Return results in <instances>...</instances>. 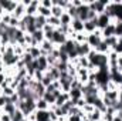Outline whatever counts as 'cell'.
Returning a JSON list of instances; mask_svg holds the SVG:
<instances>
[{"mask_svg":"<svg viewBox=\"0 0 122 121\" xmlns=\"http://www.w3.org/2000/svg\"><path fill=\"white\" fill-rule=\"evenodd\" d=\"M91 47L88 43H82V44H77V54L78 57H87L91 53Z\"/></svg>","mask_w":122,"mask_h":121,"instance_id":"cell-7","label":"cell"},{"mask_svg":"<svg viewBox=\"0 0 122 121\" xmlns=\"http://www.w3.org/2000/svg\"><path fill=\"white\" fill-rule=\"evenodd\" d=\"M117 114H118V116H119V117H121V118H122V110H119V111H118Z\"/></svg>","mask_w":122,"mask_h":121,"instance_id":"cell-44","label":"cell"},{"mask_svg":"<svg viewBox=\"0 0 122 121\" xmlns=\"http://www.w3.org/2000/svg\"><path fill=\"white\" fill-rule=\"evenodd\" d=\"M62 13H64V10L61 9L60 6H53V7H51V16L60 19L61 16H62Z\"/></svg>","mask_w":122,"mask_h":121,"instance_id":"cell-27","label":"cell"},{"mask_svg":"<svg viewBox=\"0 0 122 121\" xmlns=\"http://www.w3.org/2000/svg\"><path fill=\"white\" fill-rule=\"evenodd\" d=\"M97 30H98V27H97V19L84 22V33L85 34H92Z\"/></svg>","mask_w":122,"mask_h":121,"instance_id":"cell-8","label":"cell"},{"mask_svg":"<svg viewBox=\"0 0 122 121\" xmlns=\"http://www.w3.org/2000/svg\"><path fill=\"white\" fill-rule=\"evenodd\" d=\"M37 63H38V71H41V73H46L50 67L48 61H47V56H40L37 59Z\"/></svg>","mask_w":122,"mask_h":121,"instance_id":"cell-13","label":"cell"},{"mask_svg":"<svg viewBox=\"0 0 122 121\" xmlns=\"http://www.w3.org/2000/svg\"><path fill=\"white\" fill-rule=\"evenodd\" d=\"M13 17H16V19H19V20H21L24 16H26V6L21 3V1H19V4H17V7H16V10H14V13L11 14Z\"/></svg>","mask_w":122,"mask_h":121,"instance_id":"cell-10","label":"cell"},{"mask_svg":"<svg viewBox=\"0 0 122 121\" xmlns=\"http://www.w3.org/2000/svg\"><path fill=\"white\" fill-rule=\"evenodd\" d=\"M90 6H88V1H84L82 6H80L77 9V19H80L81 22H87L88 20V14H90Z\"/></svg>","mask_w":122,"mask_h":121,"instance_id":"cell-3","label":"cell"},{"mask_svg":"<svg viewBox=\"0 0 122 121\" xmlns=\"http://www.w3.org/2000/svg\"><path fill=\"white\" fill-rule=\"evenodd\" d=\"M4 70H6V67L3 66V63H1V60H0V74H1V73H4Z\"/></svg>","mask_w":122,"mask_h":121,"instance_id":"cell-41","label":"cell"},{"mask_svg":"<svg viewBox=\"0 0 122 121\" xmlns=\"http://www.w3.org/2000/svg\"><path fill=\"white\" fill-rule=\"evenodd\" d=\"M67 40H68V37H67L65 34L60 33V31L56 29L54 34H53V38H51V43L54 44V47H60V46H62Z\"/></svg>","mask_w":122,"mask_h":121,"instance_id":"cell-4","label":"cell"},{"mask_svg":"<svg viewBox=\"0 0 122 121\" xmlns=\"http://www.w3.org/2000/svg\"><path fill=\"white\" fill-rule=\"evenodd\" d=\"M16 110H17V107L13 103H6L4 107H3V113L4 114H9V116H11L13 113H16Z\"/></svg>","mask_w":122,"mask_h":121,"instance_id":"cell-21","label":"cell"},{"mask_svg":"<svg viewBox=\"0 0 122 121\" xmlns=\"http://www.w3.org/2000/svg\"><path fill=\"white\" fill-rule=\"evenodd\" d=\"M0 121H11V118H10L9 114H4V113H3V114L0 116Z\"/></svg>","mask_w":122,"mask_h":121,"instance_id":"cell-39","label":"cell"},{"mask_svg":"<svg viewBox=\"0 0 122 121\" xmlns=\"http://www.w3.org/2000/svg\"><path fill=\"white\" fill-rule=\"evenodd\" d=\"M60 22H61V26H70L71 22H72V19H71V16H70L67 11H64L62 16L60 17Z\"/></svg>","mask_w":122,"mask_h":121,"instance_id":"cell-23","label":"cell"},{"mask_svg":"<svg viewBox=\"0 0 122 121\" xmlns=\"http://www.w3.org/2000/svg\"><path fill=\"white\" fill-rule=\"evenodd\" d=\"M112 51H115V53H117L118 56H121V54H122V38H121V37L118 38V41H117V44L114 46Z\"/></svg>","mask_w":122,"mask_h":121,"instance_id":"cell-31","label":"cell"},{"mask_svg":"<svg viewBox=\"0 0 122 121\" xmlns=\"http://www.w3.org/2000/svg\"><path fill=\"white\" fill-rule=\"evenodd\" d=\"M38 7H40V1L31 0L30 4L26 7V14L27 16H37L38 14Z\"/></svg>","mask_w":122,"mask_h":121,"instance_id":"cell-6","label":"cell"},{"mask_svg":"<svg viewBox=\"0 0 122 121\" xmlns=\"http://www.w3.org/2000/svg\"><path fill=\"white\" fill-rule=\"evenodd\" d=\"M43 98L48 103V105H50V108L56 104V100H57V97L54 95V93H48V91H46L44 93V95H43Z\"/></svg>","mask_w":122,"mask_h":121,"instance_id":"cell-19","label":"cell"},{"mask_svg":"<svg viewBox=\"0 0 122 121\" xmlns=\"http://www.w3.org/2000/svg\"><path fill=\"white\" fill-rule=\"evenodd\" d=\"M26 51L30 54L34 60H37V59L41 56V49H40L38 46H30V47H27V50H26Z\"/></svg>","mask_w":122,"mask_h":121,"instance_id":"cell-14","label":"cell"},{"mask_svg":"<svg viewBox=\"0 0 122 121\" xmlns=\"http://www.w3.org/2000/svg\"><path fill=\"white\" fill-rule=\"evenodd\" d=\"M108 4H109V1H102V0L88 1L90 9H91L92 11H95V13H97V16H98V14H102V13L105 11V9H107V6H108Z\"/></svg>","mask_w":122,"mask_h":121,"instance_id":"cell-1","label":"cell"},{"mask_svg":"<svg viewBox=\"0 0 122 121\" xmlns=\"http://www.w3.org/2000/svg\"><path fill=\"white\" fill-rule=\"evenodd\" d=\"M109 23H112V20H111V17L107 16L105 13L97 16V27H98V30H104Z\"/></svg>","mask_w":122,"mask_h":121,"instance_id":"cell-5","label":"cell"},{"mask_svg":"<svg viewBox=\"0 0 122 121\" xmlns=\"http://www.w3.org/2000/svg\"><path fill=\"white\" fill-rule=\"evenodd\" d=\"M94 50H95L97 53H99V54H108V53L111 51V49L107 46V43H105L104 40H102V41H101V43H99L95 49H94Z\"/></svg>","mask_w":122,"mask_h":121,"instance_id":"cell-16","label":"cell"},{"mask_svg":"<svg viewBox=\"0 0 122 121\" xmlns=\"http://www.w3.org/2000/svg\"><path fill=\"white\" fill-rule=\"evenodd\" d=\"M47 24H50L51 27H54V29H58L61 26V22L60 19H57V17H54V16H51V17H48L47 19Z\"/></svg>","mask_w":122,"mask_h":121,"instance_id":"cell-24","label":"cell"},{"mask_svg":"<svg viewBox=\"0 0 122 121\" xmlns=\"http://www.w3.org/2000/svg\"><path fill=\"white\" fill-rule=\"evenodd\" d=\"M118 68L122 71V54L121 56H118Z\"/></svg>","mask_w":122,"mask_h":121,"instance_id":"cell-40","label":"cell"},{"mask_svg":"<svg viewBox=\"0 0 122 121\" xmlns=\"http://www.w3.org/2000/svg\"><path fill=\"white\" fill-rule=\"evenodd\" d=\"M82 111H84L85 114H90V113H92V111H94V107H92V105H90V104H85V105L82 107Z\"/></svg>","mask_w":122,"mask_h":121,"instance_id":"cell-34","label":"cell"},{"mask_svg":"<svg viewBox=\"0 0 122 121\" xmlns=\"http://www.w3.org/2000/svg\"><path fill=\"white\" fill-rule=\"evenodd\" d=\"M40 83H41V84H43V86L47 88V87H48V86L53 83V78H51V77H50L47 73H44V76H43V78H41V81H40Z\"/></svg>","mask_w":122,"mask_h":121,"instance_id":"cell-30","label":"cell"},{"mask_svg":"<svg viewBox=\"0 0 122 121\" xmlns=\"http://www.w3.org/2000/svg\"><path fill=\"white\" fill-rule=\"evenodd\" d=\"M40 6L47 7V9H51L53 7V0H41L40 1Z\"/></svg>","mask_w":122,"mask_h":121,"instance_id":"cell-33","label":"cell"},{"mask_svg":"<svg viewBox=\"0 0 122 121\" xmlns=\"http://www.w3.org/2000/svg\"><path fill=\"white\" fill-rule=\"evenodd\" d=\"M3 14H4V10H3V9H1V7H0V17H1V16H3Z\"/></svg>","mask_w":122,"mask_h":121,"instance_id":"cell-43","label":"cell"},{"mask_svg":"<svg viewBox=\"0 0 122 121\" xmlns=\"http://www.w3.org/2000/svg\"><path fill=\"white\" fill-rule=\"evenodd\" d=\"M50 120L51 121H58V116H57L53 110H50Z\"/></svg>","mask_w":122,"mask_h":121,"instance_id":"cell-36","label":"cell"},{"mask_svg":"<svg viewBox=\"0 0 122 121\" xmlns=\"http://www.w3.org/2000/svg\"><path fill=\"white\" fill-rule=\"evenodd\" d=\"M4 83H6V73H1L0 74V88L4 86Z\"/></svg>","mask_w":122,"mask_h":121,"instance_id":"cell-37","label":"cell"},{"mask_svg":"<svg viewBox=\"0 0 122 121\" xmlns=\"http://www.w3.org/2000/svg\"><path fill=\"white\" fill-rule=\"evenodd\" d=\"M36 107H37V110H50V105L44 98H38L36 101Z\"/></svg>","mask_w":122,"mask_h":121,"instance_id":"cell-22","label":"cell"},{"mask_svg":"<svg viewBox=\"0 0 122 121\" xmlns=\"http://www.w3.org/2000/svg\"><path fill=\"white\" fill-rule=\"evenodd\" d=\"M14 93H16V90H14L13 87H10V86L1 87V95H4V97H11Z\"/></svg>","mask_w":122,"mask_h":121,"instance_id":"cell-25","label":"cell"},{"mask_svg":"<svg viewBox=\"0 0 122 121\" xmlns=\"http://www.w3.org/2000/svg\"><path fill=\"white\" fill-rule=\"evenodd\" d=\"M102 40H104V38H102L101 30H97L95 33H92V34H87V43L90 44V47H91L92 50H94Z\"/></svg>","mask_w":122,"mask_h":121,"instance_id":"cell-2","label":"cell"},{"mask_svg":"<svg viewBox=\"0 0 122 121\" xmlns=\"http://www.w3.org/2000/svg\"><path fill=\"white\" fill-rule=\"evenodd\" d=\"M38 14L43 16V17H46V19H48V17H51V9H47V7L40 6L38 7Z\"/></svg>","mask_w":122,"mask_h":121,"instance_id":"cell-26","label":"cell"},{"mask_svg":"<svg viewBox=\"0 0 122 121\" xmlns=\"http://www.w3.org/2000/svg\"><path fill=\"white\" fill-rule=\"evenodd\" d=\"M104 41L107 43V46L112 50L114 49V46L117 44V41H118V37L117 36H112V37H108V38H104Z\"/></svg>","mask_w":122,"mask_h":121,"instance_id":"cell-29","label":"cell"},{"mask_svg":"<svg viewBox=\"0 0 122 121\" xmlns=\"http://www.w3.org/2000/svg\"><path fill=\"white\" fill-rule=\"evenodd\" d=\"M82 3H84V1H81V0H72V1H71V4H72L74 7H77V9H78L80 6H82Z\"/></svg>","mask_w":122,"mask_h":121,"instance_id":"cell-38","label":"cell"},{"mask_svg":"<svg viewBox=\"0 0 122 121\" xmlns=\"http://www.w3.org/2000/svg\"><path fill=\"white\" fill-rule=\"evenodd\" d=\"M46 24H47V19L43 17V16H40V14H37V16H36V26H37V30H43Z\"/></svg>","mask_w":122,"mask_h":121,"instance_id":"cell-20","label":"cell"},{"mask_svg":"<svg viewBox=\"0 0 122 121\" xmlns=\"http://www.w3.org/2000/svg\"><path fill=\"white\" fill-rule=\"evenodd\" d=\"M70 26L74 33H84V22H81L80 19H72Z\"/></svg>","mask_w":122,"mask_h":121,"instance_id":"cell-11","label":"cell"},{"mask_svg":"<svg viewBox=\"0 0 122 121\" xmlns=\"http://www.w3.org/2000/svg\"><path fill=\"white\" fill-rule=\"evenodd\" d=\"M115 36L122 38V22H115Z\"/></svg>","mask_w":122,"mask_h":121,"instance_id":"cell-32","label":"cell"},{"mask_svg":"<svg viewBox=\"0 0 122 121\" xmlns=\"http://www.w3.org/2000/svg\"><path fill=\"white\" fill-rule=\"evenodd\" d=\"M87 118H88V121H102V113L99 110H95L94 108L92 113L87 114Z\"/></svg>","mask_w":122,"mask_h":121,"instance_id":"cell-17","label":"cell"},{"mask_svg":"<svg viewBox=\"0 0 122 121\" xmlns=\"http://www.w3.org/2000/svg\"><path fill=\"white\" fill-rule=\"evenodd\" d=\"M101 34H102V38H108V37L115 36V22L109 23L104 30H101Z\"/></svg>","mask_w":122,"mask_h":121,"instance_id":"cell-9","label":"cell"},{"mask_svg":"<svg viewBox=\"0 0 122 121\" xmlns=\"http://www.w3.org/2000/svg\"><path fill=\"white\" fill-rule=\"evenodd\" d=\"M67 121H82V118L80 116H68L67 117Z\"/></svg>","mask_w":122,"mask_h":121,"instance_id":"cell-35","label":"cell"},{"mask_svg":"<svg viewBox=\"0 0 122 121\" xmlns=\"http://www.w3.org/2000/svg\"><path fill=\"white\" fill-rule=\"evenodd\" d=\"M112 121H122V118L119 117V116H118V114H117V116L114 117V120H112Z\"/></svg>","mask_w":122,"mask_h":121,"instance_id":"cell-42","label":"cell"},{"mask_svg":"<svg viewBox=\"0 0 122 121\" xmlns=\"http://www.w3.org/2000/svg\"><path fill=\"white\" fill-rule=\"evenodd\" d=\"M70 98L75 103L77 100H80V98H82V91H81V88H71L70 90Z\"/></svg>","mask_w":122,"mask_h":121,"instance_id":"cell-18","label":"cell"},{"mask_svg":"<svg viewBox=\"0 0 122 121\" xmlns=\"http://www.w3.org/2000/svg\"><path fill=\"white\" fill-rule=\"evenodd\" d=\"M68 100H70V94H68V93H61L60 95L57 97L54 105H56V107H61V105H64ZM54 105H53V107H54Z\"/></svg>","mask_w":122,"mask_h":121,"instance_id":"cell-15","label":"cell"},{"mask_svg":"<svg viewBox=\"0 0 122 121\" xmlns=\"http://www.w3.org/2000/svg\"><path fill=\"white\" fill-rule=\"evenodd\" d=\"M10 118H11V121H23V120H26V117L23 116V113H21L20 110H16V113H13V114L10 116Z\"/></svg>","mask_w":122,"mask_h":121,"instance_id":"cell-28","label":"cell"},{"mask_svg":"<svg viewBox=\"0 0 122 121\" xmlns=\"http://www.w3.org/2000/svg\"><path fill=\"white\" fill-rule=\"evenodd\" d=\"M36 121H50V110H37Z\"/></svg>","mask_w":122,"mask_h":121,"instance_id":"cell-12","label":"cell"}]
</instances>
